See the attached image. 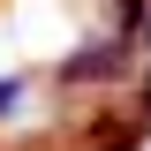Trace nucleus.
<instances>
[{
	"mask_svg": "<svg viewBox=\"0 0 151 151\" xmlns=\"http://www.w3.org/2000/svg\"><path fill=\"white\" fill-rule=\"evenodd\" d=\"M144 15H151V0H113V38H129V45H136Z\"/></svg>",
	"mask_w": 151,
	"mask_h": 151,
	"instance_id": "obj_2",
	"label": "nucleus"
},
{
	"mask_svg": "<svg viewBox=\"0 0 151 151\" xmlns=\"http://www.w3.org/2000/svg\"><path fill=\"white\" fill-rule=\"evenodd\" d=\"M136 45H144V53H151V15H144V30H136Z\"/></svg>",
	"mask_w": 151,
	"mask_h": 151,
	"instance_id": "obj_5",
	"label": "nucleus"
},
{
	"mask_svg": "<svg viewBox=\"0 0 151 151\" xmlns=\"http://www.w3.org/2000/svg\"><path fill=\"white\" fill-rule=\"evenodd\" d=\"M23 98H30V76H0V121H8V113H15Z\"/></svg>",
	"mask_w": 151,
	"mask_h": 151,
	"instance_id": "obj_3",
	"label": "nucleus"
},
{
	"mask_svg": "<svg viewBox=\"0 0 151 151\" xmlns=\"http://www.w3.org/2000/svg\"><path fill=\"white\" fill-rule=\"evenodd\" d=\"M121 53H129V38H98L91 53H68L60 60V83H106V76H121Z\"/></svg>",
	"mask_w": 151,
	"mask_h": 151,
	"instance_id": "obj_1",
	"label": "nucleus"
},
{
	"mask_svg": "<svg viewBox=\"0 0 151 151\" xmlns=\"http://www.w3.org/2000/svg\"><path fill=\"white\" fill-rule=\"evenodd\" d=\"M136 113H144V121H151V76H144V91H136Z\"/></svg>",
	"mask_w": 151,
	"mask_h": 151,
	"instance_id": "obj_4",
	"label": "nucleus"
}]
</instances>
